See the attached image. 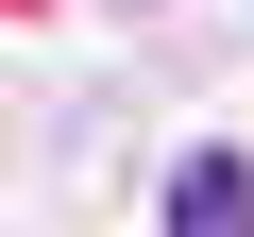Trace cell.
Returning <instances> with one entry per match:
<instances>
[{
	"label": "cell",
	"mask_w": 254,
	"mask_h": 237,
	"mask_svg": "<svg viewBox=\"0 0 254 237\" xmlns=\"http://www.w3.org/2000/svg\"><path fill=\"white\" fill-rule=\"evenodd\" d=\"M170 237H254V170L237 153H187L170 170Z\"/></svg>",
	"instance_id": "obj_1"
}]
</instances>
